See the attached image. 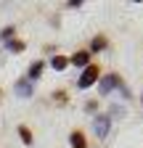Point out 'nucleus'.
<instances>
[{
    "label": "nucleus",
    "instance_id": "f257e3e1",
    "mask_svg": "<svg viewBox=\"0 0 143 148\" xmlns=\"http://www.w3.org/2000/svg\"><path fill=\"white\" fill-rule=\"evenodd\" d=\"M109 127H111V119L109 116H98L96 124H93V130H96L98 138H106V135H109Z\"/></svg>",
    "mask_w": 143,
    "mask_h": 148
},
{
    "label": "nucleus",
    "instance_id": "f03ea898",
    "mask_svg": "<svg viewBox=\"0 0 143 148\" xmlns=\"http://www.w3.org/2000/svg\"><path fill=\"white\" fill-rule=\"evenodd\" d=\"M98 79V69L96 66H87L85 71H82V77H80V87H87V85H93Z\"/></svg>",
    "mask_w": 143,
    "mask_h": 148
},
{
    "label": "nucleus",
    "instance_id": "7ed1b4c3",
    "mask_svg": "<svg viewBox=\"0 0 143 148\" xmlns=\"http://www.w3.org/2000/svg\"><path fill=\"white\" fill-rule=\"evenodd\" d=\"M117 82H119L117 77H103L101 79V95H109V92L117 87Z\"/></svg>",
    "mask_w": 143,
    "mask_h": 148
},
{
    "label": "nucleus",
    "instance_id": "20e7f679",
    "mask_svg": "<svg viewBox=\"0 0 143 148\" xmlns=\"http://www.w3.org/2000/svg\"><path fill=\"white\" fill-rule=\"evenodd\" d=\"M66 64H69V61H66V56H53V61H50V66H53V69H58V71L66 69Z\"/></svg>",
    "mask_w": 143,
    "mask_h": 148
},
{
    "label": "nucleus",
    "instance_id": "39448f33",
    "mask_svg": "<svg viewBox=\"0 0 143 148\" xmlns=\"http://www.w3.org/2000/svg\"><path fill=\"white\" fill-rule=\"evenodd\" d=\"M72 64H77V66H87V53H85V50L74 53V56H72Z\"/></svg>",
    "mask_w": 143,
    "mask_h": 148
},
{
    "label": "nucleus",
    "instance_id": "423d86ee",
    "mask_svg": "<svg viewBox=\"0 0 143 148\" xmlns=\"http://www.w3.org/2000/svg\"><path fill=\"white\" fill-rule=\"evenodd\" d=\"M16 90H19V95H24V98L32 95V85H29V82H19V85H16Z\"/></svg>",
    "mask_w": 143,
    "mask_h": 148
},
{
    "label": "nucleus",
    "instance_id": "0eeeda50",
    "mask_svg": "<svg viewBox=\"0 0 143 148\" xmlns=\"http://www.w3.org/2000/svg\"><path fill=\"white\" fill-rule=\"evenodd\" d=\"M72 145H74V148H85V138L80 132H74V135H72Z\"/></svg>",
    "mask_w": 143,
    "mask_h": 148
},
{
    "label": "nucleus",
    "instance_id": "6e6552de",
    "mask_svg": "<svg viewBox=\"0 0 143 148\" xmlns=\"http://www.w3.org/2000/svg\"><path fill=\"white\" fill-rule=\"evenodd\" d=\"M19 135H21V140H24L27 145L32 143V132H29V130H27V127H19Z\"/></svg>",
    "mask_w": 143,
    "mask_h": 148
},
{
    "label": "nucleus",
    "instance_id": "1a4fd4ad",
    "mask_svg": "<svg viewBox=\"0 0 143 148\" xmlns=\"http://www.w3.org/2000/svg\"><path fill=\"white\" fill-rule=\"evenodd\" d=\"M40 71H43V64L37 61V64H32V69H29V77L34 79V77H40Z\"/></svg>",
    "mask_w": 143,
    "mask_h": 148
},
{
    "label": "nucleus",
    "instance_id": "9d476101",
    "mask_svg": "<svg viewBox=\"0 0 143 148\" xmlns=\"http://www.w3.org/2000/svg\"><path fill=\"white\" fill-rule=\"evenodd\" d=\"M8 50H13V53H19V50H24V45H21L19 40H11V42H8Z\"/></svg>",
    "mask_w": 143,
    "mask_h": 148
},
{
    "label": "nucleus",
    "instance_id": "9b49d317",
    "mask_svg": "<svg viewBox=\"0 0 143 148\" xmlns=\"http://www.w3.org/2000/svg\"><path fill=\"white\" fill-rule=\"evenodd\" d=\"M103 45H106V40H103V37H96V40H93V48H90V50H103Z\"/></svg>",
    "mask_w": 143,
    "mask_h": 148
},
{
    "label": "nucleus",
    "instance_id": "f8f14e48",
    "mask_svg": "<svg viewBox=\"0 0 143 148\" xmlns=\"http://www.w3.org/2000/svg\"><path fill=\"white\" fill-rule=\"evenodd\" d=\"M11 37H13V29L6 27V29H3V40H11Z\"/></svg>",
    "mask_w": 143,
    "mask_h": 148
}]
</instances>
